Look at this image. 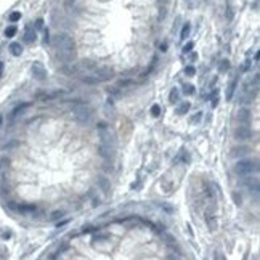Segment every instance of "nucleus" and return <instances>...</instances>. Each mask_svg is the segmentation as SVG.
I'll use <instances>...</instances> for the list:
<instances>
[{
    "instance_id": "2f4dec72",
    "label": "nucleus",
    "mask_w": 260,
    "mask_h": 260,
    "mask_svg": "<svg viewBox=\"0 0 260 260\" xmlns=\"http://www.w3.org/2000/svg\"><path fill=\"white\" fill-rule=\"evenodd\" d=\"M249 66H251V60H247V61H246V63H244V66H242V69H244V71H247V69H249Z\"/></svg>"
},
{
    "instance_id": "7c9ffc66",
    "label": "nucleus",
    "mask_w": 260,
    "mask_h": 260,
    "mask_svg": "<svg viewBox=\"0 0 260 260\" xmlns=\"http://www.w3.org/2000/svg\"><path fill=\"white\" fill-rule=\"evenodd\" d=\"M191 48H193V44L189 42V44H188V45H186V47L183 48V51H185V53H188V51H191Z\"/></svg>"
},
{
    "instance_id": "ddd939ff",
    "label": "nucleus",
    "mask_w": 260,
    "mask_h": 260,
    "mask_svg": "<svg viewBox=\"0 0 260 260\" xmlns=\"http://www.w3.org/2000/svg\"><path fill=\"white\" fill-rule=\"evenodd\" d=\"M251 151V149L247 146H239V148H233V151H231V154H233L235 157H241L244 154H247Z\"/></svg>"
},
{
    "instance_id": "4be33fe9",
    "label": "nucleus",
    "mask_w": 260,
    "mask_h": 260,
    "mask_svg": "<svg viewBox=\"0 0 260 260\" xmlns=\"http://www.w3.org/2000/svg\"><path fill=\"white\" fill-rule=\"evenodd\" d=\"M19 18H21V13H19V11H13L11 15H10V21H11V23H16Z\"/></svg>"
},
{
    "instance_id": "a878e982",
    "label": "nucleus",
    "mask_w": 260,
    "mask_h": 260,
    "mask_svg": "<svg viewBox=\"0 0 260 260\" xmlns=\"http://www.w3.org/2000/svg\"><path fill=\"white\" fill-rule=\"evenodd\" d=\"M228 67H230V63L226 61V60H223L222 63H220V72H223V71H226L228 69Z\"/></svg>"
},
{
    "instance_id": "9d476101",
    "label": "nucleus",
    "mask_w": 260,
    "mask_h": 260,
    "mask_svg": "<svg viewBox=\"0 0 260 260\" xmlns=\"http://www.w3.org/2000/svg\"><path fill=\"white\" fill-rule=\"evenodd\" d=\"M206 222H207V226H209V230L210 231H215L217 230V222H215V217L207 210L206 212Z\"/></svg>"
},
{
    "instance_id": "20e7f679",
    "label": "nucleus",
    "mask_w": 260,
    "mask_h": 260,
    "mask_svg": "<svg viewBox=\"0 0 260 260\" xmlns=\"http://www.w3.org/2000/svg\"><path fill=\"white\" fill-rule=\"evenodd\" d=\"M235 138H238V140H249V138H252V130L247 125H238L235 129Z\"/></svg>"
},
{
    "instance_id": "c756f323",
    "label": "nucleus",
    "mask_w": 260,
    "mask_h": 260,
    "mask_svg": "<svg viewBox=\"0 0 260 260\" xmlns=\"http://www.w3.org/2000/svg\"><path fill=\"white\" fill-rule=\"evenodd\" d=\"M233 198H235V202L238 204V206L242 202V199H241V196H238V193H233Z\"/></svg>"
},
{
    "instance_id": "393cba45",
    "label": "nucleus",
    "mask_w": 260,
    "mask_h": 260,
    "mask_svg": "<svg viewBox=\"0 0 260 260\" xmlns=\"http://www.w3.org/2000/svg\"><path fill=\"white\" fill-rule=\"evenodd\" d=\"M185 74H186V76H189V77H193V76L196 74V69H194L193 66H188L186 69H185Z\"/></svg>"
},
{
    "instance_id": "cd10ccee",
    "label": "nucleus",
    "mask_w": 260,
    "mask_h": 260,
    "mask_svg": "<svg viewBox=\"0 0 260 260\" xmlns=\"http://www.w3.org/2000/svg\"><path fill=\"white\" fill-rule=\"evenodd\" d=\"M19 210L27 212V210H35V206H19Z\"/></svg>"
},
{
    "instance_id": "423d86ee",
    "label": "nucleus",
    "mask_w": 260,
    "mask_h": 260,
    "mask_svg": "<svg viewBox=\"0 0 260 260\" xmlns=\"http://www.w3.org/2000/svg\"><path fill=\"white\" fill-rule=\"evenodd\" d=\"M32 76L39 80H44L47 77V71H45V67L40 64V63H34L32 64Z\"/></svg>"
},
{
    "instance_id": "bb28decb",
    "label": "nucleus",
    "mask_w": 260,
    "mask_h": 260,
    "mask_svg": "<svg viewBox=\"0 0 260 260\" xmlns=\"http://www.w3.org/2000/svg\"><path fill=\"white\" fill-rule=\"evenodd\" d=\"M201 117H202V114H201V113H196L194 116H191V122H193V124H196V122L201 120Z\"/></svg>"
},
{
    "instance_id": "dca6fc26",
    "label": "nucleus",
    "mask_w": 260,
    "mask_h": 260,
    "mask_svg": "<svg viewBox=\"0 0 260 260\" xmlns=\"http://www.w3.org/2000/svg\"><path fill=\"white\" fill-rule=\"evenodd\" d=\"M189 31H191V26H189V23L183 24V27H182V32H180V39H182V40H185V39L188 37Z\"/></svg>"
},
{
    "instance_id": "6e6552de",
    "label": "nucleus",
    "mask_w": 260,
    "mask_h": 260,
    "mask_svg": "<svg viewBox=\"0 0 260 260\" xmlns=\"http://www.w3.org/2000/svg\"><path fill=\"white\" fill-rule=\"evenodd\" d=\"M236 119H238L239 122H247V120L251 119V111H249L247 108L239 109V111L236 113Z\"/></svg>"
},
{
    "instance_id": "5701e85b",
    "label": "nucleus",
    "mask_w": 260,
    "mask_h": 260,
    "mask_svg": "<svg viewBox=\"0 0 260 260\" xmlns=\"http://www.w3.org/2000/svg\"><path fill=\"white\" fill-rule=\"evenodd\" d=\"M151 114H153L154 117H157V116L161 114V106H159V104H153V108H151Z\"/></svg>"
},
{
    "instance_id": "f3484780",
    "label": "nucleus",
    "mask_w": 260,
    "mask_h": 260,
    "mask_svg": "<svg viewBox=\"0 0 260 260\" xmlns=\"http://www.w3.org/2000/svg\"><path fill=\"white\" fill-rule=\"evenodd\" d=\"M189 108H191V106H189L188 101H186V103H182V104L178 106V109H177V113H178V114H186Z\"/></svg>"
},
{
    "instance_id": "9b49d317",
    "label": "nucleus",
    "mask_w": 260,
    "mask_h": 260,
    "mask_svg": "<svg viewBox=\"0 0 260 260\" xmlns=\"http://www.w3.org/2000/svg\"><path fill=\"white\" fill-rule=\"evenodd\" d=\"M34 40H35V31L32 29V27L27 26L26 34H24V42H26V44H32Z\"/></svg>"
},
{
    "instance_id": "0eeeda50",
    "label": "nucleus",
    "mask_w": 260,
    "mask_h": 260,
    "mask_svg": "<svg viewBox=\"0 0 260 260\" xmlns=\"http://www.w3.org/2000/svg\"><path fill=\"white\" fill-rule=\"evenodd\" d=\"M98 153L104 157V159H111L114 156V149L111 148V145H108V143H101L100 148H98Z\"/></svg>"
},
{
    "instance_id": "a211bd4d",
    "label": "nucleus",
    "mask_w": 260,
    "mask_h": 260,
    "mask_svg": "<svg viewBox=\"0 0 260 260\" xmlns=\"http://www.w3.org/2000/svg\"><path fill=\"white\" fill-rule=\"evenodd\" d=\"M183 92H185L186 95H194V93H196V88H194V85H191V84H185V85H183Z\"/></svg>"
},
{
    "instance_id": "412c9836",
    "label": "nucleus",
    "mask_w": 260,
    "mask_h": 260,
    "mask_svg": "<svg viewBox=\"0 0 260 260\" xmlns=\"http://www.w3.org/2000/svg\"><path fill=\"white\" fill-rule=\"evenodd\" d=\"M120 88H124V87H130V85H133V80H129V79H125V80H119V84H117Z\"/></svg>"
},
{
    "instance_id": "2eb2a0df",
    "label": "nucleus",
    "mask_w": 260,
    "mask_h": 260,
    "mask_svg": "<svg viewBox=\"0 0 260 260\" xmlns=\"http://www.w3.org/2000/svg\"><path fill=\"white\" fill-rule=\"evenodd\" d=\"M98 185H100V188L104 191V193H108V191H109V186H111V185H109V180L104 178V177H100V178H98Z\"/></svg>"
},
{
    "instance_id": "6ab92c4d",
    "label": "nucleus",
    "mask_w": 260,
    "mask_h": 260,
    "mask_svg": "<svg viewBox=\"0 0 260 260\" xmlns=\"http://www.w3.org/2000/svg\"><path fill=\"white\" fill-rule=\"evenodd\" d=\"M169 101H170V103H177V101H178V90H177V88H173V90L170 92Z\"/></svg>"
},
{
    "instance_id": "b1692460",
    "label": "nucleus",
    "mask_w": 260,
    "mask_h": 260,
    "mask_svg": "<svg viewBox=\"0 0 260 260\" xmlns=\"http://www.w3.org/2000/svg\"><path fill=\"white\" fill-rule=\"evenodd\" d=\"M210 104H212V108H215V106L218 104V92H214V93H212V100H210Z\"/></svg>"
},
{
    "instance_id": "c9c22d12",
    "label": "nucleus",
    "mask_w": 260,
    "mask_h": 260,
    "mask_svg": "<svg viewBox=\"0 0 260 260\" xmlns=\"http://www.w3.org/2000/svg\"><path fill=\"white\" fill-rule=\"evenodd\" d=\"M0 124H2V116H0Z\"/></svg>"
},
{
    "instance_id": "aec40b11",
    "label": "nucleus",
    "mask_w": 260,
    "mask_h": 260,
    "mask_svg": "<svg viewBox=\"0 0 260 260\" xmlns=\"http://www.w3.org/2000/svg\"><path fill=\"white\" fill-rule=\"evenodd\" d=\"M15 34H16V26H10V27L5 29V35L7 37H13Z\"/></svg>"
},
{
    "instance_id": "7ed1b4c3",
    "label": "nucleus",
    "mask_w": 260,
    "mask_h": 260,
    "mask_svg": "<svg viewBox=\"0 0 260 260\" xmlns=\"http://www.w3.org/2000/svg\"><path fill=\"white\" fill-rule=\"evenodd\" d=\"M74 119L79 122V124H87V122L92 119V109L87 106H80L74 109Z\"/></svg>"
},
{
    "instance_id": "39448f33",
    "label": "nucleus",
    "mask_w": 260,
    "mask_h": 260,
    "mask_svg": "<svg viewBox=\"0 0 260 260\" xmlns=\"http://www.w3.org/2000/svg\"><path fill=\"white\" fill-rule=\"evenodd\" d=\"M56 56L63 63H71L76 58V50H60V51H56Z\"/></svg>"
},
{
    "instance_id": "4468645a",
    "label": "nucleus",
    "mask_w": 260,
    "mask_h": 260,
    "mask_svg": "<svg viewBox=\"0 0 260 260\" xmlns=\"http://www.w3.org/2000/svg\"><path fill=\"white\" fill-rule=\"evenodd\" d=\"M10 53L13 55V56H19V55L23 53V47H21V44L13 42V44L10 45Z\"/></svg>"
},
{
    "instance_id": "f257e3e1",
    "label": "nucleus",
    "mask_w": 260,
    "mask_h": 260,
    "mask_svg": "<svg viewBox=\"0 0 260 260\" xmlns=\"http://www.w3.org/2000/svg\"><path fill=\"white\" fill-rule=\"evenodd\" d=\"M235 170L238 175L257 173L258 172V161L257 159H242L235 166Z\"/></svg>"
},
{
    "instance_id": "c85d7f7f",
    "label": "nucleus",
    "mask_w": 260,
    "mask_h": 260,
    "mask_svg": "<svg viewBox=\"0 0 260 260\" xmlns=\"http://www.w3.org/2000/svg\"><path fill=\"white\" fill-rule=\"evenodd\" d=\"M63 215H64V212H63V210H56V212H53L51 218H53V220H56L58 217H63Z\"/></svg>"
},
{
    "instance_id": "f03ea898",
    "label": "nucleus",
    "mask_w": 260,
    "mask_h": 260,
    "mask_svg": "<svg viewBox=\"0 0 260 260\" xmlns=\"http://www.w3.org/2000/svg\"><path fill=\"white\" fill-rule=\"evenodd\" d=\"M53 45L56 48V51H60V50H74V40H72L71 35L61 32V34H56L53 37Z\"/></svg>"
},
{
    "instance_id": "1a4fd4ad",
    "label": "nucleus",
    "mask_w": 260,
    "mask_h": 260,
    "mask_svg": "<svg viewBox=\"0 0 260 260\" xmlns=\"http://www.w3.org/2000/svg\"><path fill=\"white\" fill-rule=\"evenodd\" d=\"M244 185L247 186L251 191H254L255 194L258 193V180H257V178H247V180L244 182Z\"/></svg>"
},
{
    "instance_id": "f704fd0d",
    "label": "nucleus",
    "mask_w": 260,
    "mask_h": 260,
    "mask_svg": "<svg viewBox=\"0 0 260 260\" xmlns=\"http://www.w3.org/2000/svg\"><path fill=\"white\" fill-rule=\"evenodd\" d=\"M2 72H3V63L0 61V76H2Z\"/></svg>"
},
{
    "instance_id": "72a5a7b5",
    "label": "nucleus",
    "mask_w": 260,
    "mask_h": 260,
    "mask_svg": "<svg viewBox=\"0 0 260 260\" xmlns=\"http://www.w3.org/2000/svg\"><path fill=\"white\" fill-rule=\"evenodd\" d=\"M42 26H44V21H42V19H39V21H37V29H40Z\"/></svg>"
},
{
    "instance_id": "473e14b6",
    "label": "nucleus",
    "mask_w": 260,
    "mask_h": 260,
    "mask_svg": "<svg viewBox=\"0 0 260 260\" xmlns=\"http://www.w3.org/2000/svg\"><path fill=\"white\" fill-rule=\"evenodd\" d=\"M169 260H182V258H180L178 255H173V254H172V255H169Z\"/></svg>"
},
{
    "instance_id": "f8f14e48",
    "label": "nucleus",
    "mask_w": 260,
    "mask_h": 260,
    "mask_svg": "<svg viewBox=\"0 0 260 260\" xmlns=\"http://www.w3.org/2000/svg\"><path fill=\"white\" fill-rule=\"evenodd\" d=\"M236 85H238V77L233 79V82L228 85V90H226V100H231L235 95V90H236Z\"/></svg>"
}]
</instances>
